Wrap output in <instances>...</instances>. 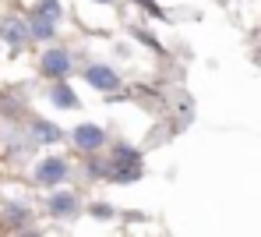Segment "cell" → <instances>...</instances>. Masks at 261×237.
Returning <instances> with one entry per match:
<instances>
[{"label": "cell", "instance_id": "5b68a950", "mask_svg": "<svg viewBox=\"0 0 261 237\" xmlns=\"http://www.w3.org/2000/svg\"><path fill=\"white\" fill-rule=\"evenodd\" d=\"M74 209H78V198H74L71 191H60V195L49 198V212H53V216H71Z\"/></svg>", "mask_w": 261, "mask_h": 237}, {"label": "cell", "instance_id": "4fadbf2b", "mask_svg": "<svg viewBox=\"0 0 261 237\" xmlns=\"http://www.w3.org/2000/svg\"><path fill=\"white\" fill-rule=\"evenodd\" d=\"M99 4H106V0H99Z\"/></svg>", "mask_w": 261, "mask_h": 237}, {"label": "cell", "instance_id": "9c48e42d", "mask_svg": "<svg viewBox=\"0 0 261 237\" xmlns=\"http://www.w3.org/2000/svg\"><path fill=\"white\" fill-rule=\"evenodd\" d=\"M32 135H36L39 142H57V138H60V128H53V124L39 121V124H32Z\"/></svg>", "mask_w": 261, "mask_h": 237}, {"label": "cell", "instance_id": "3957f363", "mask_svg": "<svg viewBox=\"0 0 261 237\" xmlns=\"http://www.w3.org/2000/svg\"><path fill=\"white\" fill-rule=\"evenodd\" d=\"M102 128H95V124H82L78 131H74V145L82 149V152H95L99 145H102Z\"/></svg>", "mask_w": 261, "mask_h": 237}, {"label": "cell", "instance_id": "7c38bea8", "mask_svg": "<svg viewBox=\"0 0 261 237\" xmlns=\"http://www.w3.org/2000/svg\"><path fill=\"white\" fill-rule=\"evenodd\" d=\"M141 4H152V0H141Z\"/></svg>", "mask_w": 261, "mask_h": 237}, {"label": "cell", "instance_id": "30bf717a", "mask_svg": "<svg viewBox=\"0 0 261 237\" xmlns=\"http://www.w3.org/2000/svg\"><path fill=\"white\" fill-rule=\"evenodd\" d=\"M39 14L49 18V21H57V18H60V4H57V0H43V4H39Z\"/></svg>", "mask_w": 261, "mask_h": 237}, {"label": "cell", "instance_id": "52a82bcc", "mask_svg": "<svg viewBox=\"0 0 261 237\" xmlns=\"http://www.w3.org/2000/svg\"><path fill=\"white\" fill-rule=\"evenodd\" d=\"M49 99H53L57 106H64V110H74V106H78V96L71 92L67 85H57V89L49 92Z\"/></svg>", "mask_w": 261, "mask_h": 237}, {"label": "cell", "instance_id": "277c9868", "mask_svg": "<svg viewBox=\"0 0 261 237\" xmlns=\"http://www.w3.org/2000/svg\"><path fill=\"white\" fill-rule=\"evenodd\" d=\"M43 71L49 75V78H64L67 71H71V57L64 53V50H49L43 57Z\"/></svg>", "mask_w": 261, "mask_h": 237}, {"label": "cell", "instance_id": "6da1fadb", "mask_svg": "<svg viewBox=\"0 0 261 237\" xmlns=\"http://www.w3.org/2000/svg\"><path fill=\"white\" fill-rule=\"evenodd\" d=\"M67 177V163L60 159V156H49V159H43L39 167H36V181L39 184H60Z\"/></svg>", "mask_w": 261, "mask_h": 237}, {"label": "cell", "instance_id": "ba28073f", "mask_svg": "<svg viewBox=\"0 0 261 237\" xmlns=\"http://www.w3.org/2000/svg\"><path fill=\"white\" fill-rule=\"evenodd\" d=\"M29 32H32L36 39H49V36H53V21L39 14V18H32V25H29Z\"/></svg>", "mask_w": 261, "mask_h": 237}, {"label": "cell", "instance_id": "7a4b0ae2", "mask_svg": "<svg viewBox=\"0 0 261 237\" xmlns=\"http://www.w3.org/2000/svg\"><path fill=\"white\" fill-rule=\"evenodd\" d=\"M85 82H88V85H95V89H117V85H120L117 71H113V67H102V64L85 67Z\"/></svg>", "mask_w": 261, "mask_h": 237}, {"label": "cell", "instance_id": "8fae6325", "mask_svg": "<svg viewBox=\"0 0 261 237\" xmlns=\"http://www.w3.org/2000/svg\"><path fill=\"white\" fill-rule=\"evenodd\" d=\"M92 216H99V220H110V205H95V209H92Z\"/></svg>", "mask_w": 261, "mask_h": 237}, {"label": "cell", "instance_id": "8992f818", "mask_svg": "<svg viewBox=\"0 0 261 237\" xmlns=\"http://www.w3.org/2000/svg\"><path fill=\"white\" fill-rule=\"evenodd\" d=\"M25 36H29V29H25L21 21H14V18H7V21H4V39H7V43H14V46H18V43H25Z\"/></svg>", "mask_w": 261, "mask_h": 237}]
</instances>
